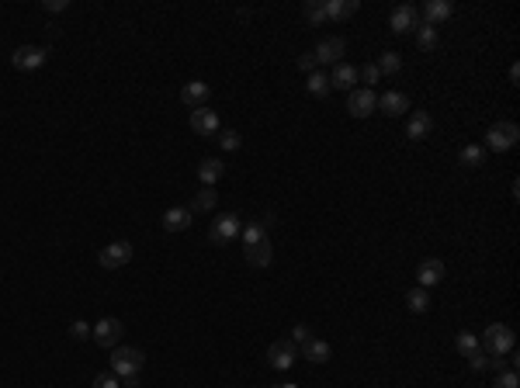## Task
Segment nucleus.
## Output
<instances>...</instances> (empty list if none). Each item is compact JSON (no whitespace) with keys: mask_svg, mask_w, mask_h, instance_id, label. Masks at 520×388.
<instances>
[{"mask_svg":"<svg viewBox=\"0 0 520 388\" xmlns=\"http://www.w3.org/2000/svg\"><path fill=\"white\" fill-rule=\"evenodd\" d=\"M513 343H517V336H513V329H510L506 322H492V326H485V333H482V340H479V347H485V353H489V357H503V353H510V350H513Z\"/></svg>","mask_w":520,"mask_h":388,"instance_id":"nucleus-1","label":"nucleus"},{"mask_svg":"<svg viewBox=\"0 0 520 388\" xmlns=\"http://www.w3.org/2000/svg\"><path fill=\"white\" fill-rule=\"evenodd\" d=\"M517 139H520L517 122H496V125L485 132V149H492V153H506V149H513V146H517Z\"/></svg>","mask_w":520,"mask_h":388,"instance_id":"nucleus-2","label":"nucleus"},{"mask_svg":"<svg viewBox=\"0 0 520 388\" xmlns=\"http://www.w3.org/2000/svg\"><path fill=\"white\" fill-rule=\"evenodd\" d=\"M142 350L139 347H115L111 350V371L118 378H129V374H139L142 371Z\"/></svg>","mask_w":520,"mask_h":388,"instance_id":"nucleus-3","label":"nucleus"},{"mask_svg":"<svg viewBox=\"0 0 520 388\" xmlns=\"http://www.w3.org/2000/svg\"><path fill=\"white\" fill-rule=\"evenodd\" d=\"M239 229H243V222H239V215L236 212H222L215 222H212V229H208V239L212 243H232L236 236H239Z\"/></svg>","mask_w":520,"mask_h":388,"instance_id":"nucleus-4","label":"nucleus"},{"mask_svg":"<svg viewBox=\"0 0 520 388\" xmlns=\"http://www.w3.org/2000/svg\"><path fill=\"white\" fill-rule=\"evenodd\" d=\"M132 243L129 239H118V243H108L101 253H98V264L104 267V270H118V267H125L129 260H132Z\"/></svg>","mask_w":520,"mask_h":388,"instance_id":"nucleus-5","label":"nucleus"},{"mask_svg":"<svg viewBox=\"0 0 520 388\" xmlns=\"http://www.w3.org/2000/svg\"><path fill=\"white\" fill-rule=\"evenodd\" d=\"M295 360H299V347H295L292 340H275V343L268 347V364H271V367L288 371Z\"/></svg>","mask_w":520,"mask_h":388,"instance_id":"nucleus-6","label":"nucleus"},{"mask_svg":"<svg viewBox=\"0 0 520 388\" xmlns=\"http://www.w3.org/2000/svg\"><path fill=\"white\" fill-rule=\"evenodd\" d=\"M375 104H378V94L375 91H368V87H354L351 91V98H347V115L351 118H368L371 111H375Z\"/></svg>","mask_w":520,"mask_h":388,"instance_id":"nucleus-7","label":"nucleus"},{"mask_svg":"<svg viewBox=\"0 0 520 388\" xmlns=\"http://www.w3.org/2000/svg\"><path fill=\"white\" fill-rule=\"evenodd\" d=\"M49 59V53L42 49V46H18L15 49V56H11V63H15V70H39L42 63Z\"/></svg>","mask_w":520,"mask_h":388,"instance_id":"nucleus-8","label":"nucleus"},{"mask_svg":"<svg viewBox=\"0 0 520 388\" xmlns=\"http://www.w3.org/2000/svg\"><path fill=\"white\" fill-rule=\"evenodd\" d=\"M389 28H392L396 35H409L413 28H420L416 8H413V4H399V8L392 11V18H389Z\"/></svg>","mask_w":520,"mask_h":388,"instance_id":"nucleus-9","label":"nucleus"},{"mask_svg":"<svg viewBox=\"0 0 520 388\" xmlns=\"http://www.w3.org/2000/svg\"><path fill=\"white\" fill-rule=\"evenodd\" d=\"M344 49H347V46H344V39H337V35H333V39H323V42L313 49V56H316V63H319V66H337V63H344Z\"/></svg>","mask_w":520,"mask_h":388,"instance_id":"nucleus-10","label":"nucleus"},{"mask_svg":"<svg viewBox=\"0 0 520 388\" xmlns=\"http://www.w3.org/2000/svg\"><path fill=\"white\" fill-rule=\"evenodd\" d=\"M91 336H94V343H98V347L111 350V347L122 340V319H111V315H108V319H101V322L91 329Z\"/></svg>","mask_w":520,"mask_h":388,"instance_id":"nucleus-11","label":"nucleus"},{"mask_svg":"<svg viewBox=\"0 0 520 388\" xmlns=\"http://www.w3.org/2000/svg\"><path fill=\"white\" fill-rule=\"evenodd\" d=\"M444 277H447V267H444V260H437V257H427V260L416 267L420 288H434V284H440Z\"/></svg>","mask_w":520,"mask_h":388,"instance_id":"nucleus-12","label":"nucleus"},{"mask_svg":"<svg viewBox=\"0 0 520 388\" xmlns=\"http://www.w3.org/2000/svg\"><path fill=\"white\" fill-rule=\"evenodd\" d=\"M191 129H194V136L212 139V136H219V115L212 108H194L191 111Z\"/></svg>","mask_w":520,"mask_h":388,"instance_id":"nucleus-13","label":"nucleus"},{"mask_svg":"<svg viewBox=\"0 0 520 388\" xmlns=\"http://www.w3.org/2000/svg\"><path fill=\"white\" fill-rule=\"evenodd\" d=\"M375 108H382V115H389V118H399V115L409 111V98H406L402 91H385Z\"/></svg>","mask_w":520,"mask_h":388,"instance_id":"nucleus-14","label":"nucleus"},{"mask_svg":"<svg viewBox=\"0 0 520 388\" xmlns=\"http://www.w3.org/2000/svg\"><path fill=\"white\" fill-rule=\"evenodd\" d=\"M430 129H434V118H430L427 111H413V115H409V122H406V136H409L413 142L427 139V136H430Z\"/></svg>","mask_w":520,"mask_h":388,"instance_id":"nucleus-15","label":"nucleus"},{"mask_svg":"<svg viewBox=\"0 0 520 388\" xmlns=\"http://www.w3.org/2000/svg\"><path fill=\"white\" fill-rule=\"evenodd\" d=\"M271 260H275V246H271V239H264V243H257V246H246V264L250 267H271Z\"/></svg>","mask_w":520,"mask_h":388,"instance_id":"nucleus-16","label":"nucleus"},{"mask_svg":"<svg viewBox=\"0 0 520 388\" xmlns=\"http://www.w3.org/2000/svg\"><path fill=\"white\" fill-rule=\"evenodd\" d=\"M454 15V8L447 4V0H430V4H423V25H440V21H447Z\"/></svg>","mask_w":520,"mask_h":388,"instance_id":"nucleus-17","label":"nucleus"},{"mask_svg":"<svg viewBox=\"0 0 520 388\" xmlns=\"http://www.w3.org/2000/svg\"><path fill=\"white\" fill-rule=\"evenodd\" d=\"M208 84H201V80H191V84H184V91H180V101L187 104V108H205V101H208Z\"/></svg>","mask_w":520,"mask_h":388,"instance_id":"nucleus-18","label":"nucleus"},{"mask_svg":"<svg viewBox=\"0 0 520 388\" xmlns=\"http://www.w3.org/2000/svg\"><path fill=\"white\" fill-rule=\"evenodd\" d=\"M191 222H194L191 208H167V212H163V229H167V232H184Z\"/></svg>","mask_w":520,"mask_h":388,"instance_id":"nucleus-19","label":"nucleus"},{"mask_svg":"<svg viewBox=\"0 0 520 388\" xmlns=\"http://www.w3.org/2000/svg\"><path fill=\"white\" fill-rule=\"evenodd\" d=\"M323 11H326V21H344L358 15V0H326Z\"/></svg>","mask_w":520,"mask_h":388,"instance_id":"nucleus-20","label":"nucleus"},{"mask_svg":"<svg viewBox=\"0 0 520 388\" xmlns=\"http://www.w3.org/2000/svg\"><path fill=\"white\" fill-rule=\"evenodd\" d=\"M330 84H333V87H340V91H354V84H358V66H351V63H337V66H333V73H330Z\"/></svg>","mask_w":520,"mask_h":388,"instance_id":"nucleus-21","label":"nucleus"},{"mask_svg":"<svg viewBox=\"0 0 520 388\" xmlns=\"http://www.w3.org/2000/svg\"><path fill=\"white\" fill-rule=\"evenodd\" d=\"M302 353H306V360H313V364H326L330 357H333V347L326 343V340H309L306 347H302Z\"/></svg>","mask_w":520,"mask_h":388,"instance_id":"nucleus-22","label":"nucleus"},{"mask_svg":"<svg viewBox=\"0 0 520 388\" xmlns=\"http://www.w3.org/2000/svg\"><path fill=\"white\" fill-rule=\"evenodd\" d=\"M222 174H225V167H222V160H201V167H198V181L205 184V187H212L215 181H222Z\"/></svg>","mask_w":520,"mask_h":388,"instance_id":"nucleus-23","label":"nucleus"},{"mask_svg":"<svg viewBox=\"0 0 520 388\" xmlns=\"http://www.w3.org/2000/svg\"><path fill=\"white\" fill-rule=\"evenodd\" d=\"M306 91H309L313 98H326V94L333 91V84H330V73H323V70L309 73V80H306Z\"/></svg>","mask_w":520,"mask_h":388,"instance_id":"nucleus-24","label":"nucleus"},{"mask_svg":"<svg viewBox=\"0 0 520 388\" xmlns=\"http://www.w3.org/2000/svg\"><path fill=\"white\" fill-rule=\"evenodd\" d=\"M458 160H461V167L475 170V167H482V163H485V146H475V142H468V146H461Z\"/></svg>","mask_w":520,"mask_h":388,"instance_id":"nucleus-25","label":"nucleus"},{"mask_svg":"<svg viewBox=\"0 0 520 388\" xmlns=\"http://www.w3.org/2000/svg\"><path fill=\"white\" fill-rule=\"evenodd\" d=\"M215 201H219V194H215V187H201V191L194 194V201H191V215H201V212H212V208H215Z\"/></svg>","mask_w":520,"mask_h":388,"instance_id":"nucleus-26","label":"nucleus"},{"mask_svg":"<svg viewBox=\"0 0 520 388\" xmlns=\"http://www.w3.org/2000/svg\"><path fill=\"white\" fill-rule=\"evenodd\" d=\"M375 66H378V73H382V77H392V73H399V70H402V56L389 49V53H382V56H378V63H375Z\"/></svg>","mask_w":520,"mask_h":388,"instance_id":"nucleus-27","label":"nucleus"},{"mask_svg":"<svg viewBox=\"0 0 520 388\" xmlns=\"http://www.w3.org/2000/svg\"><path fill=\"white\" fill-rule=\"evenodd\" d=\"M406 305H409V312H416V315H420V312H427V308H430V295H427V288H420V284H416V288H409Z\"/></svg>","mask_w":520,"mask_h":388,"instance_id":"nucleus-28","label":"nucleus"},{"mask_svg":"<svg viewBox=\"0 0 520 388\" xmlns=\"http://www.w3.org/2000/svg\"><path fill=\"white\" fill-rule=\"evenodd\" d=\"M416 46H420L423 53H434V49H437V28H434V25H420V28H416Z\"/></svg>","mask_w":520,"mask_h":388,"instance_id":"nucleus-29","label":"nucleus"},{"mask_svg":"<svg viewBox=\"0 0 520 388\" xmlns=\"http://www.w3.org/2000/svg\"><path fill=\"white\" fill-rule=\"evenodd\" d=\"M264 239H268V225H264V222H260V225L250 222V225L243 229V246H257V243H264Z\"/></svg>","mask_w":520,"mask_h":388,"instance_id":"nucleus-30","label":"nucleus"},{"mask_svg":"<svg viewBox=\"0 0 520 388\" xmlns=\"http://www.w3.org/2000/svg\"><path fill=\"white\" fill-rule=\"evenodd\" d=\"M306 21H309L313 28L326 25V11H323V0H306Z\"/></svg>","mask_w":520,"mask_h":388,"instance_id":"nucleus-31","label":"nucleus"},{"mask_svg":"<svg viewBox=\"0 0 520 388\" xmlns=\"http://www.w3.org/2000/svg\"><path fill=\"white\" fill-rule=\"evenodd\" d=\"M454 347H458V353H461V357H472L475 350H482V347H479V336H475V333H468V329H465V333H458Z\"/></svg>","mask_w":520,"mask_h":388,"instance_id":"nucleus-32","label":"nucleus"},{"mask_svg":"<svg viewBox=\"0 0 520 388\" xmlns=\"http://www.w3.org/2000/svg\"><path fill=\"white\" fill-rule=\"evenodd\" d=\"M219 146H222L225 153H236V149L243 146V139H239V132H232V129H219Z\"/></svg>","mask_w":520,"mask_h":388,"instance_id":"nucleus-33","label":"nucleus"},{"mask_svg":"<svg viewBox=\"0 0 520 388\" xmlns=\"http://www.w3.org/2000/svg\"><path fill=\"white\" fill-rule=\"evenodd\" d=\"M358 80H364V84H368V91H371V84H378V80H382V73H378V66H375V63H364V66L358 70Z\"/></svg>","mask_w":520,"mask_h":388,"instance_id":"nucleus-34","label":"nucleus"},{"mask_svg":"<svg viewBox=\"0 0 520 388\" xmlns=\"http://www.w3.org/2000/svg\"><path fill=\"white\" fill-rule=\"evenodd\" d=\"M496 388H520L517 367H510V371H499V374H496Z\"/></svg>","mask_w":520,"mask_h":388,"instance_id":"nucleus-35","label":"nucleus"},{"mask_svg":"<svg viewBox=\"0 0 520 388\" xmlns=\"http://www.w3.org/2000/svg\"><path fill=\"white\" fill-rule=\"evenodd\" d=\"M94 388H122V381H118L115 371H101V374L94 378Z\"/></svg>","mask_w":520,"mask_h":388,"instance_id":"nucleus-36","label":"nucleus"},{"mask_svg":"<svg viewBox=\"0 0 520 388\" xmlns=\"http://www.w3.org/2000/svg\"><path fill=\"white\" fill-rule=\"evenodd\" d=\"M70 336H73V340H87V336H91V326H87L84 319H77V322H70Z\"/></svg>","mask_w":520,"mask_h":388,"instance_id":"nucleus-37","label":"nucleus"},{"mask_svg":"<svg viewBox=\"0 0 520 388\" xmlns=\"http://www.w3.org/2000/svg\"><path fill=\"white\" fill-rule=\"evenodd\" d=\"M316 66H319V63H316L313 53H302V56H299V70H302V73H316Z\"/></svg>","mask_w":520,"mask_h":388,"instance_id":"nucleus-38","label":"nucleus"},{"mask_svg":"<svg viewBox=\"0 0 520 388\" xmlns=\"http://www.w3.org/2000/svg\"><path fill=\"white\" fill-rule=\"evenodd\" d=\"M309 340H313V333H309L306 326H295V329H292V343H295V347H306Z\"/></svg>","mask_w":520,"mask_h":388,"instance_id":"nucleus-39","label":"nucleus"},{"mask_svg":"<svg viewBox=\"0 0 520 388\" xmlns=\"http://www.w3.org/2000/svg\"><path fill=\"white\" fill-rule=\"evenodd\" d=\"M468 364H472V371H485V367H489V353H482V350H475V353L468 357Z\"/></svg>","mask_w":520,"mask_h":388,"instance_id":"nucleus-40","label":"nucleus"},{"mask_svg":"<svg viewBox=\"0 0 520 388\" xmlns=\"http://www.w3.org/2000/svg\"><path fill=\"white\" fill-rule=\"evenodd\" d=\"M42 8H46L49 15H59V11H66L70 4H66V0H46V4H42Z\"/></svg>","mask_w":520,"mask_h":388,"instance_id":"nucleus-41","label":"nucleus"},{"mask_svg":"<svg viewBox=\"0 0 520 388\" xmlns=\"http://www.w3.org/2000/svg\"><path fill=\"white\" fill-rule=\"evenodd\" d=\"M122 388H139V374H129V378H118Z\"/></svg>","mask_w":520,"mask_h":388,"instance_id":"nucleus-42","label":"nucleus"},{"mask_svg":"<svg viewBox=\"0 0 520 388\" xmlns=\"http://www.w3.org/2000/svg\"><path fill=\"white\" fill-rule=\"evenodd\" d=\"M510 84H520V66H517V63L510 66Z\"/></svg>","mask_w":520,"mask_h":388,"instance_id":"nucleus-43","label":"nucleus"},{"mask_svg":"<svg viewBox=\"0 0 520 388\" xmlns=\"http://www.w3.org/2000/svg\"><path fill=\"white\" fill-rule=\"evenodd\" d=\"M281 388H299V385H281Z\"/></svg>","mask_w":520,"mask_h":388,"instance_id":"nucleus-44","label":"nucleus"}]
</instances>
